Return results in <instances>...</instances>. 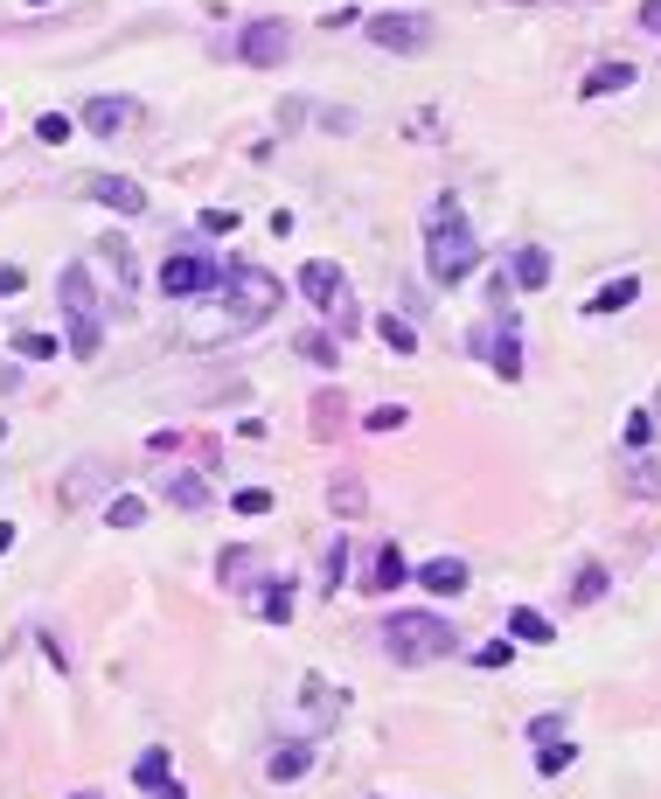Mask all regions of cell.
Wrapping results in <instances>:
<instances>
[{
    "label": "cell",
    "mask_w": 661,
    "mask_h": 799,
    "mask_svg": "<svg viewBox=\"0 0 661 799\" xmlns=\"http://www.w3.org/2000/svg\"><path fill=\"white\" fill-rule=\"evenodd\" d=\"M279 285L272 272H258V264H223V278H216V313L210 320H196V334L188 341H237V334H251L258 320H272V307H279Z\"/></svg>",
    "instance_id": "1"
},
{
    "label": "cell",
    "mask_w": 661,
    "mask_h": 799,
    "mask_svg": "<svg viewBox=\"0 0 661 799\" xmlns=\"http://www.w3.org/2000/svg\"><path fill=\"white\" fill-rule=\"evenodd\" d=\"M481 272V237L474 223L460 216V202L439 195V208H432V230H425V278L432 285H460Z\"/></svg>",
    "instance_id": "2"
},
{
    "label": "cell",
    "mask_w": 661,
    "mask_h": 799,
    "mask_svg": "<svg viewBox=\"0 0 661 799\" xmlns=\"http://www.w3.org/2000/svg\"><path fill=\"white\" fill-rule=\"evenodd\" d=\"M376 640H383V654L397 668H432V660L460 654V625H446L439 612H390Z\"/></svg>",
    "instance_id": "3"
},
{
    "label": "cell",
    "mask_w": 661,
    "mask_h": 799,
    "mask_svg": "<svg viewBox=\"0 0 661 799\" xmlns=\"http://www.w3.org/2000/svg\"><path fill=\"white\" fill-rule=\"evenodd\" d=\"M363 28H369V43H376V49H390V56H418V49H432V35H439V22H432L425 8L363 14Z\"/></svg>",
    "instance_id": "4"
},
{
    "label": "cell",
    "mask_w": 661,
    "mask_h": 799,
    "mask_svg": "<svg viewBox=\"0 0 661 799\" xmlns=\"http://www.w3.org/2000/svg\"><path fill=\"white\" fill-rule=\"evenodd\" d=\"M286 56H293L286 14H251V22L237 28V63L244 70H286Z\"/></svg>",
    "instance_id": "5"
},
{
    "label": "cell",
    "mask_w": 661,
    "mask_h": 799,
    "mask_svg": "<svg viewBox=\"0 0 661 799\" xmlns=\"http://www.w3.org/2000/svg\"><path fill=\"white\" fill-rule=\"evenodd\" d=\"M216 278H223V264L202 258V251H167V264H161V293L167 299H210Z\"/></svg>",
    "instance_id": "6"
},
{
    "label": "cell",
    "mask_w": 661,
    "mask_h": 799,
    "mask_svg": "<svg viewBox=\"0 0 661 799\" xmlns=\"http://www.w3.org/2000/svg\"><path fill=\"white\" fill-rule=\"evenodd\" d=\"M342 709H349V695L334 689V681H320V675H299V737H328L334 723H342Z\"/></svg>",
    "instance_id": "7"
},
{
    "label": "cell",
    "mask_w": 661,
    "mask_h": 799,
    "mask_svg": "<svg viewBox=\"0 0 661 799\" xmlns=\"http://www.w3.org/2000/svg\"><path fill=\"white\" fill-rule=\"evenodd\" d=\"M140 119H146V105H140V98H126V91H98V98L78 111V126H84V132H98V140H119V132H132Z\"/></svg>",
    "instance_id": "8"
},
{
    "label": "cell",
    "mask_w": 661,
    "mask_h": 799,
    "mask_svg": "<svg viewBox=\"0 0 661 799\" xmlns=\"http://www.w3.org/2000/svg\"><path fill=\"white\" fill-rule=\"evenodd\" d=\"M467 341H474V355L501 375V383H522V334H516V320H508V327H474Z\"/></svg>",
    "instance_id": "9"
},
{
    "label": "cell",
    "mask_w": 661,
    "mask_h": 799,
    "mask_svg": "<svg viewBox=\"0 0 661 799\" xmlns=\"http://www.w3.org/2000/svg\"><path fill=\"white\" fill-rule=\"evenodd\" d=\"M105 487H119V460H78L63 473V487H56V501H63V508H91Z\"/></svg>",
    "instance_id": "10"
},
{
    "label": "cell",
    "mask_w": 661,
    "mask_h": 799,
    "mask_svg": "<svg viewBox=\"0 0 661 799\" xmlns=\"http://www.w3.org/2000/svg\"><path fill=\"white\" fill-rule=\"evenodd\" d=\"M293 293L307 299V307H320V313H328L334 299L349 293V272H342L334 258H307V264H299V278H293Z\"/></svg>",
    "instance_id": "11"
},
{
    "label": "cell",
    "mask_w": 661,
    "mask_h": 799,
    "mask_svg": "<svg viewBox=\"0 0 661 799\" xmlns=\"http://www.w3.org/2000/svg\"><path fill=\"white\" fill-rule=\"evenodd\" d=\"M91 264H105V272H111V299L140 293V258H132V243H126V237H98Z\"/></svg>",
    "instance_id": "12"
},
{
    "label": "cell",
    "mask_w": 661,
    "mask_h": 799,
    "mask_svg": "<svg viewBox=\"0 0 661 799\" xmlns=\"http://www.w3.org/2000/svg\"><path fill=\"white\" fill-rule=\"evenodd\" d=\"M84 195H91V202H105V208H119V216H146V188H140V181H126V175H91V181H84Z\"/></svg>",
    "instance_id": "13"
},
{
    "label": "cell",
    "mask_w": 661,
    "mask_h": 799,
    "mask_svg": "<svg viewBox=\"0 0 661 799\" xmlns=\"http://www.w3.org/2000/svg\"><path fill=\"white\" fill-rule=\"evenodd\" d=\"M501 272H508L516 293H543V285H551V251H543V243H516V258H508Z\"/></svg>",
    "instance_id": "14"
},
{
    "label": "cell",
    "mask_w": 661,
    "mask_h": 799,
    "mask_svg": "<svg viewBox=\"0 0 661 799\" xmlns=\"http://www.w3.org/2000/svg\"><path fill=\"white\" fill-rule=\"evenodd\" d=\"M634 77H640V70L627 63V56H606V63H592L578 77V98H613V91H634Z\"/></svg>",
    "instance_id": "15"
},
{
    "label": "cell",
    "mask_w": 661,
    "mask_h": 799,
    "mask_svg": "<svg viewBox=\"0 0 661 799\" xmlns=\"http://www.w3.org/2000/svg\"><path fill=\"white\" fill-rule=\"evenodd\" d=\"M56 299H63V313H98V285H91V264H63L56 272Z\"/></svg>",
    "instance_id": "16"
},
{
    "label": "cell",
    "mask_w": 661,
    "mask_h": 799,
    "mask_svg": "<svg viewBox=\"0 0 661 799\" xmlns=\"http://www.w3.org/2000/svg\"><path fill=\"white\" fill-rule=\"evenodd\" d=\"M411 577H418V584H425L432 598H460V592H467V577H474V570H467L460 557H432V563H418V570H411Z\"/></svg>",
    "instance_id": "17"
},
{
    "label": "cell",
    "mask_w": 661,
    "mask_h": 799,
    "mask_svg": "<svg viewBox=\"0 0 661 799\" xmlns=\"http://www.w3.org/2000/svg\"><path fill=\"white\" fill-rule=\"evenodd\" d=\"M328 508H334L342 522L369 515V487H363V473H334V480H328Z\"/></svg>",
    "instance_id": "18"
},
{
    "label": "cell",
    "mask_w": 661,
    "mask_h": 799,
    "mask_svg": "<svg viewBox=\"0 0 661 799\" xmlns=\"http://www.w3.org/2000/svg\"><path fill=\"white\" fill-rule=\"evenodd\" d=\"M404 577H411V557H404L397 542H383V549H376V570L363 577V592H376V598H383V592H397Z\"/></svg>",
    "instance_id": "19"
},
{
    "label": "cell",
    "mask_w": 661,
    "mask_h": 799,
    "mask_svg": "<svg viewBox=\"0 0 661 799\" xmlns=\"http://www.w3.org/2000/svg\"><path fill=\"white\" fill-rule=\"evenodd\" d=\"M307 765H314V744L299 737V744H279L264 758V778H272V786H293V778H307Z\"/></svg>",
    "instance_id": "20"
},
{
    "label": "cell",
    "mask_w": 661,
    "mask_h": 799,
    "mask_svg": "<svg viewBox=\"0 0 661 799\" xmlns=\"http://www.w3.org/2000/svg\"><path fill=\"white\" fill-rule=\"evenodd\" d=\"M167 501L188 508V515H202V508L216 501V493H210V473H167Z\"/></svg>",
    "instance_id": "21"
},
{
    "label": "cell",
    "mask_w": 661,
    "mask_h": 799,
    "mask_svg": "<svg viewBox=\"0 0 661 799\" xmlns=\"http://www.w3.org/2000/svg\"><path fill=\"white\" fill-rule=\"evenodd\" d=\"M634 299H640V278L627 272V278H606V285H599V293L585 299V313H592V320H599V313H627Z\"/></svg>",
    "instance_id": "22"
},
{
    "label": "cell",
    "mask_w": 661,
    "mask_h": 799,
    "mask_svg": "<svg viewBox=\"0 0 661 799\" xmlns=\"http://www.w3.org/2000/svg\"><path fill=\"white\" fill-rule=\"evenodd\" d=\"M508 640L516 646H551L557 640V625L536 612V605H516V612H508Z\"/></svg>",
    "instance_id": "23"
},
{
    "label": "cell",
    "mask_w": 661,
    "mask_h": 799,
    "mask_svg": "<svg viewBox=\"0 0 661 799\" xmlns=\"http://www.w3.org/2000/svg\"><path fill=\"white\" fill-rule=\"evenodd\" d=\"M63 348L78 355V361H98V355H105V313H78V320H70V341H63Z\"/></svg>",
    "instance_id": "24"
},
{
    "label": "cell",
    "mask_w": 661,
    "mask_h": 799,
    "mask_svg": "<svg viewBox=\"0 0 661 799\" xmlns=\"http://www.w3.org/2000/svg\"><path fill=\"white\" fill-rule=\"evenodd\" d=\"M293 605H299V598H293V584H286V577L258 584V619H264V625H293Z\"/></svg>",
    "instance_id": "25"
},
{
    "label": "cell",
    "mask_w": 661,
    "mask_h": 799,
    "mask_svg": "<svg viewBox=\"0 0 661 799\" xmlns=\"http://www.w3.org/2000/svg\"><path fill=\"white\" fill-rule=\"evenodd\" d=\"M613 592V570L606 563H578V577H571V605H599Z\"/></svg>",
    "instance_id": "26"
},
{
    "label": "cell",
    "mask_w": 661,
    "mask_h": 799,
    "mask_svg": "<svg viewBox=\"0 0 661 799\" xmlns=\"http://www.w3.org/2000/svg\"><path fill=\"white\" fill-rule=\"evenodd\" d=\"M299 355H307L314 369H342V341H334L328 327H307V334H299Z\"/></svg>",
    "instance_id": "27"
},
{
    "label": "cell",
    "mask_w": 661,
    "mask_h": 799,
    "mask_svg": "<svg viewBox=\"0 0 661 799\" xmlns=\"http://www.w3.org/2000/svg\"><path fill=\"white\" fill-rule=\"evenodd\" d=\"M334 425H342V390H320V396H314L307 431H314V439H334Z\"/></svg>",
    "instance_id": "28"
},
{
    "label": "cell",
    "mask_w": 661,
    "mask_h": 799,
    "mask_svg": "<svg viewBox=\"0 0 661 799\" xmlns=\"http://www.w3.org/2000/svg\"><path fill=\"white\" fill-rule=\"evenodd\" d=\"M376 334H383V348H390V355H418V327H411V320L383 313V320H376Z\"/></svg>",
    "instance_id": "29"
},
{
    "label": "cell",
    "mask_w": 661,
    "mask_h": 799,
    "mask_svg": "<svg viewBox=\"0 0 661 799\" xmlns=\"http://www.w3.org/2000/svg\"><path fill=\"white\" fill-rule=\"evenodd\" d=\"M161 778H167V744H146L140 758H132V786H146V792H154Z\"/></svg>",
    "instance_id": "30"
},
{
    "label": "cell",
    "mask_w": 661,
    "mask_h": 799,
    "mask_svg": "<svg viewBox=\"0 0 661 799\" xmlns=\"http://www.w3.org/2000/svg\"><path fill=\"white\" fill-rule=\"evenodd\" d=\"M8 348L22 355V361H49V355H63V341H56V334H43V327H28V334H14Z\"/></svg>",
    "instance_id": "31"
},
{
    "label": "cell",
    "mask_w": 661,
    "mask_h": 799,
    "mask_svg": "<svg viewBox=\"0 0 661 799\" xmlns=\"http://www.w3.org/2000/svg\"><path fill=\"white\" fill-rule=\"evenodd\" d=\"M105 522H111V528H140V522H146V501H140V493H111V501H105Z\"/></svg>",
    "instance_id": "32"
},
{
    "label": "cell",
    "mask_w": 661,
    "mask_h": 799,
    "mask_svg": "<svg viewBox=\"0 0 661 799\" xmlns=\"http://www.w3.org/2000/svg\"><path fill=\"white\" fill-rule=\"evenodd\" d=\"M627 493H661V466H654V452H634V460H627Z\"/></svg>",
    "instance_id": "33"
},
{
    "label": "cell",
    "mask_w": 661,
    "mask_h": 799,
    "mask_svg": "<svg viewBox=\"0 0 661 799\" xmlns=\"http://www.w3.org/2000/svg\"><path fill=\"white\" fill-rule=\"evenodd\" d=\"M564 765H578V744H571V737H557V744H536V772H543V778H557Z\"/></svg>",
    "instance_id": "34"
},
{
    "label": "cell",
    "mask_w": 661,
    "mask_h": 799,
    "mask_svg": "<svg viewBox=\"0 0 661 799\" xmlns=\"http://www.w3.org/2000/svg\"><path fill=\"white\" fill-rule=\"evenodd\" d=\"M355 327H363V307H355V299L342 293V299H334V307H328V334H334V341H349Z\"/></svg>",
    "instance_id": "35"
},
{
    "label": "cell",
    "mask_w": 661,
    "mask_h": 799,
    "mask_svg": "<svg viewBox=\"0 0 661 799\" xmlns=\"http://www.w3.org/2000/svg\"><path fill=\"white\" fill-rule=\"evenodd\" d=\"M70 132H78V119H70V111H43V119H35V140H43V146H63Z\"/></svg>",
    "instance_id": "36"
},
{
    "label": "cell",
    "mask_w": 661,
    "mask_h": 799,
    "mask_svg": "<svg viewBox=\"0 0 661 799\" xmlns=\"http://www.w3.org/2000/svg\"><path fill=\"white\" fill-rule=\"evenodd\" d=\"M251 563H258L251 549H223V557H216V577H223V584H244V577H251Z\"/></svg>",
    "instance_id": "37"
},
{
    "label": "cell",
    "mask_w": 661,
    "mask_h": 799,
    "mask_svg": "<svg viewBox=\"0 0 661 799\" xmlns=\"http://www.w3.org/2000/svg\"><path fill=\"white\" fill-rule=\"evenodd\" d=\"M474 668H508V660H516V640H487V646H474Z\"/></svg>",
    "instance_id": "38"
},
{
    "label": "cell",
    "mask_w": 661,
    "mask_h": 799,
    "mask_svg": "<svg viewBox=\"0 0 661 799\" xmlns=\"http://www.w3.org/2000/svg\"><path fill=\"white\" fill-rule=\"evenodd\" d=\"M342 570H349V536H334V542H328V570H320V584H328V592H342Z\"/></svg>",
    "instance_id": "39"
},
{
    "label": "cell",
    "mask_w": 661,
    "mask_h": 799,
    "mask_svg": "<svg viewBox=\"0 0 661 799\" xmlns=\"http://www.w3.org/2000/svg\"><path fill=\"white\" fill-rule=\"evenodd\" d=\"M619 439H627V452H648V439H654V410H634Z\"/></svg>",
    "instance_id": "40"
},
{
    "label": "cell",
    "mask_w": 661,
    "mask_h": 799,
    "mask_svg": "<svg viewBox=\"0 0 661 799\" xmlns=\"http://www.w3.org/2000/svg\"><path fill=\"white\" fill-rule=\"evenodd\" d=\"M231 508H237V515H272V493H264V487H237Z\"/></svg>",
    "instance_id": "41"
},
{
    "label": "cell",
    "mask_w": 661,
    "mask_h": 799,
    "mask_svg": "<svg viewBox=\"0 0 661 799\" xmlns=\"http://www.w3.org/2000/svg\"><path fill=\"white\" fill-rule=\"evenodd\" d=\"M202 230H210V237H237V208H202Z\"/></svg>",
    "instance_id": "42"
},
{
    "label": "cell",
    "mask_w": 661,
    "mask_h": 799,
    "mask_svg": "<svg viewBox=\"0 0 661 799\" xmlns=\"http://www.w3.org/2000/svg\"><path fill=\"white\" fill-rule=\"evenodd\" d=\"M557 737H564V716L557 709H543L536 723H529V744H557Z\"/></svg>",
    "instance_id": "43"
},
{
    "label": "cell",
    "mask_w": 661,
    "mask_h": 799,
    "mask_svg": "<svg viewBox=\"0 0 661 799\" xmlns=\"http://www.w3.org/2000/svg\"><path fill=\"white\" fill-rule=\"evenodd\" d=\"M404 417H411L404 404H383V410H369L363 425H369V431H404Z\"/></svg>",
    "instance_id": "44"
},
{
    "label": "cell",
    "mask_w": 661,
    "mask_h": 799,
    "mask_svg": "<svg viewBox=\"0 0 661 799\" xmlns=\"http://www.w3.org/2000/svg\"><path fill=\"white\" fill-rule=\"evenodd\" d=\"M307 111H314V105H307V98H286V105H279V126H286V132H293V126H299V119H307Z\"/></svg>",
    "instance_id": "45"
},
{
    "label": "cell",
    "mask_w": 661,
    "mask_h": 799,
    "mask_svg": "<svg viewBox=\"0 0 661 799\" xmlns=\"http://www.w3.org/2000/svg\"><path fill=\"white\" fill-rule=\"evenodd\" d=\"M320 132H355V111H320Z\"/></svg>",
    "instance_id": "46"
},
{
    "label": "cell",
    "mask_w": 661,
    "mask_h": 799,
    "mask_svg": "<svg viewBox=\"0 0 661 799\" xmlns=\"http://www.w3.org/2000/svg\"><path fill=\"white\" fill-rule=\"evenodd\" d=\"M43 654H49V660H56V668H63V675H70V646H63V640H56V633H43Z\"/></svg>",
    "instance_id": "47"
},
{
    "label": "cell",
    "mask_w": 661,
    "mask_h": 799,
    "mask_svg": "<svg viewBox=\"0 0 661 799\" xmlns=\"http://www.w3.org/2000/svg\"><path fill=\"white\" fill-rule=\"evenodd\" d=\"M634 22H640V28H648V35H661V0H648V8H640V14H634Z\"/></svg>",
    "instance_id": "48"
},
{
    "label": "cell",
    "mask_w": 661,
    "mask_h": 799,
    "mask_svg": "<svg viewBox=\"0 0 661 799\" xmlns=\"http://www.w3.org/2000/svg\"><path fill=\"white\" fill-rule=\"evenodd\" d=\"M0 293H8V299L22 293V264H8V272H0Z\"/></svg>",
    "instance_id": "49"
},
{
    "label": "cell",
    "mask_w": 661,
    "mask_h": 799,
    "mask_svg": "<svg viewBox=\"0 0 661 799\" xmlns=\"http://www.w3.org/2000/svg\"><path fill=\"white\" fill-rule=\"evenodd\" d=\"M154 799H188V786H181V778H161V786H154Z\"/></svg>",
    "instance_id": "50"
},
{
    "label": "cell",
    "mask_w": 661,
    "mask_h": 799,
    "mask_svg": "<svg viewBox=\"0 0 661 799\" xmlns=\"http://www.w3.org/2000/svg\"><path fill=\"white\" fill-rule=\"evenodd\" d=\"M8 549H14V522H0V557H8Z\"/></svg>",
    "instance_id": "51"
},
{
    "label": "cell",
    "mask_w": 661,
    "mask_h": 799,
    "mask_svg": "<svg viewBox=\"0 0 661 799\" xmlns=\"http://www.w3.org/2000/svg\"><path fill=\"white\" fill-rule=\"evenodd\" d=\"M508 8H543V0H508Z\"/></svg>",
    "instance_id": "52"
},
{
    "label": "cell",
    "mask_w": 661,
    "mask_h": 799,
    "mask_svg": "<svg viewBox=\"0 0 661 799\" xmlns=\"http://www.w3.org/2000/svg\"><path fill=\"white\" fill-rule=\"evenodd\" d=\"M78 799H105V792H78Z\"/></svg>",
    "instance_id": "53"
},
{
    "label": "cell",
    "mask_w": 661,
    "mask_h": 799,
    "mask_svg": "<svg viewBox=\"0 0 661 799\" xmlns=\"http://www.w3.org/2000/svg\"><path fill=\"white\" fill-rule=\"evenodd\" d=\"M654 417H661V390H654Z\"/></svg>",
    "instance_id": "54"
},
{
    "label": "cell",
    "mask_w": 661,
    "mask_h": 799,
    "mask_svg": "<svg viewBox=\"0 0 661 799\" xmlns=\"http://www.w3.org/2000/svg\"><path fill=\"white\" fill-rule=\"evenodd\" d=\"M28 8H43V0H28Z\"/></svg>",
    "instance_id": "55"
}]
</instances>
